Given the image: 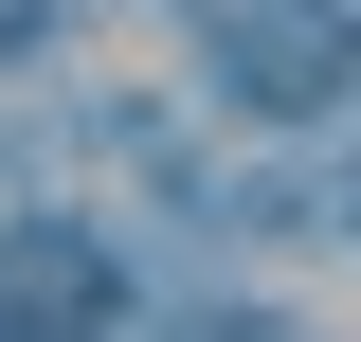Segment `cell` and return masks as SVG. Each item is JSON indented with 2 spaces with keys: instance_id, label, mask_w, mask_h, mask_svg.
Masks as SVG:
<instances>
[{
  "instance_id": "6da1fadb",
  "label": "cell",
  "mask_w": 361,
  "mask_h": 342,
  "mask_svg": "<svg viewBox=\"0 0 361 342\" xmlns=\"http://www.w3.org/2000/svg\"><path fill=\"white\" fill-rule=\"evenodd\" d=\"M0 37H18V0H0Z\"/></svg>"
}]
</instances>
